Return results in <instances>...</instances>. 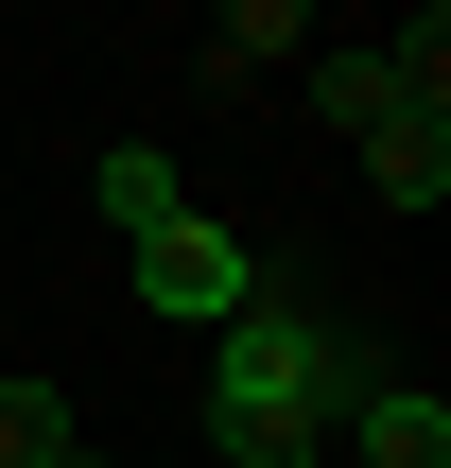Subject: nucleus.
Segmentation results:
<instances>
[{"mask_svg":"<svg viewBox=\"0 0 451 468\" xmlns=\"http://www.w3.org/2000/svg\"><path fill=\"white\" fill-rule=\"evenodd\" d=\"M87 191H104V226H122V243H139V226H174V208H191V191H174V156H156V139H122V156H104V174H87Z\"/></svg>","mask_w":451,"mask_h":468,"instance_id":"39448f33","label":"nucleus"},{"mask_svg":"<svg viewBox=\"0 0 451 468\" xmlns=\"http://www.w3.org/2000/svg\"><path fill=\"white\" fill-rule=\"evenodd\" d=\"M52 468H104V452H87V434H70V452H52Z\"/></svg>","mask_w":451,"mask_h":468,"instance_id":"1a4fd4ad","label":"nucleus"},{"mask_svg":"<svg viewBox=\"0 0 451 468\" xmlns=\"http://www.w3.org/2000/svg\"><path fill=\"white\" fill-rule=\"evenodd\" d=\"M278 52H295V17H278V0H243V17H226V35H209V69H226V87H261V69H278Z\"/></svg>","mask_w":451,"mask_h":468,"instance_id":"6e6552de","label":"nucleus"},{"mask_svg":"<svg viewBox=\"0 0 451 468\" xmlns=\"http://www.w3.org/2000/svg\"><path fill=\"white\" fill-rule=\"evenodd\" d=\"M261 295V261L209 226V208H174V226H139V313H174V330H226Z\"/></svg>","mask_w":451,"mask_h":468,"instance_id":"f03ea898","label":"nucleus"},{"mask_svg":"<svg viewBox=\"0 0 451 468\" xmlns=\"http://www.w3.org/2000/svg\"><path fill=\"white\" fill-rule=\"evenodd\" d=\"M365 382H382V365H365L348 330H295L278 295H243V313H226V365H209V452L226 468H313Z\"/></svg>","mask_w":451,"mask_h":468,"instance_id":"f257e3e1","label":"nucleus"},{"mask_svg":"<svg viewBox=\"0 0 451 468\" xmlns=\"http://www.w3.org/2000/svg\"><path fill=\"white\" fill-rule=\"evenodd\" d=\"M348 468H451V399L435 382H365L348 399Z\"/></svg>","mask_w":451,"mask_h":468,"instance_id":"7ed1b4c3","label":"nucleus"},{"mask_svg":"<svg viewBox=\"0 0 451 468\" xmlns=\"http://www.w3.org/2000/svg\"><path fill=\"white\" fill-rule=\"evenodd\" d=\"M313 104H330L348 139H382V122H400V69H382V52H313Z\"/></svg>","mask_w":451,"mask_h":468,"instance_id":"423d86ee","label":"nucleus"},{"mask_svg":"<svg viewBox=\"0 0 451 468\" xmlns=\"http://www.w3.org/2000/svg\"><path fill=\"white\" fill-rule=\"evenodd\" d=\"M365 191L382 208H451V122H382L365 139Z\"/></svg>","mask_w":451,"mask_h":468,"instance_id":"20e7f679","label":"nucleus"},{"mask_svg":"<svg viewBox=\"0 0 451 468\" xmlns=\"http://www.w3.org/2000/svg\"><path fill=\"white\" fill-rule=\"evenodd\" d=\"M70 452V399H52V382H0V468H52Z\"/></svg>","mask_w":451,"mask_h":468,"instance_id":"0eeeda50","label":"nucleus"}]
</instances>
